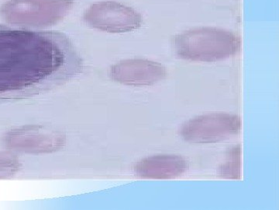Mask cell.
<instances>
[{
    "label": "cell",
    "mask_w": 279,
    "mask_h": 210,
    "mask_svg": "<svg viewBox=\"0 0 279 210\" xmlns=\"http://www.w3.org/2000/svg\"><path fill=\"white\" fill-rule=\"evenodd\" d=\"M66 138L59 131L41 125L17 128L5 135V144L26 154H51L63 148Z\"/></svg>",
    "instance_id": "cell-6"
},
{
    "label": "cell",
    "mask_w": 279,
    "mask_h": 210,
    "mask_svg": "<svg viewBox=\"0 0 279 210\" xmlns=\"http://www.w3.org/2000/svg\"><path fill=\"white\" fill-rule=\"evenodd\" d=\"M75 0H10L0 7L5 21L21 27H51L67 16Z\"/></svg>",
    "instance_id": "cell-3"
},
{
    "label": "cell",
    "mask_w": 279,
    "mask_h": 210,
    "mask_svg": "<svg viewBox=\"0 0 279 210\" xmlns=\"http://www.w3.org/2000/svg\"><path fill=\"white\" fill-rule=\"evenodd\" d=\"M172 46L176 55L183 59L217 62L236 55L241 48V39L228 30L199 27L177 34Z\"/></svg>",
    "instance_id": "cell-2"
},
{
    "label": "cell",
    "mask_w": 279,
    "mask_h": 210,
    "mask_svg": "<svg viewBox=\"0 0 279 210\" xmlns=\"http://www.w3.org/2000/svg\"><path fill=\"white\" fill-rule=\"evenodd\" d=\"M167 70L162 64L148 59H127L111 66V80L129 86H151L167 76Z\"/></svg>",
    "instance_id": "cell-7"
},
{
    "label": "cell",
    "mask_w": 279,
    "mask_h": 210,
    "mask_svg": "<svg viewBox=\"0 0 279 210\" xmlns=\"http://www.w3.org/2000/svg\"><path fill=\"white\" fill-rule=\"evenodd\" d=\"M19 168L20 163L16 155L9 152H0V179L13 176Z\"/></svg>",
    "instance_id": "cell-9"
},
{
    "label": "cell",
    "mask_w": 279,
    "mask_h": 210,
    "mask_svg": "<svg viewBox=\"0 0 279 210\" xmlns=\"http://www.w3.org/2000/svg\"><path fill=\"white\" fill-rule=\"evenodd\" d=\"M241 120L235 115L210 113L183 124L179 133L185 141L209 143L227 140L240 132Z\"/></svg>",
    "instance_id": "cell-4"
},
{
    "label": "cell",
    "mask_w": 279,
    "mask_h": 210,
    "mask_svg": "<svg viewBox=\"0 0 279 210\" xmlns=\"http://www.w3.org/2000/svg\"><path fill=\"white\" fill-rule=\"evenodd\" d=\"M188 168L179 156L158 155L146 157L136 164V175L141 179H172L183 175Z\"/></svg>",
    "instance_id": "cell-8"
},
{
    "label": "cell",
    "mask_w": 279,
    "mask_h": 210,
    "mask_svg": "<svg viewBox=\"0 0 279 210\" xmlns=\"http://www.w3.org/2000/svg\"><path fill=\"white\" fill-rule=\"evenodd\" d=\"M83 20L90 27L109 33H124L138 29L142 16L127 5L104 1L93 4L83 15Z\"/></svg>",
    "instance_id": "cell-5"
},
{
    "label": "cell",
    "mask_w": 279,
    "mask_h": 210,
    "mask_svg": "<svg viewBox=\"0 0 279 210\" xmlns=\"http://www.w3.org/2000/svg\"><path fill=\"white\" fill-rule=\"evenodd\" d=\"M83 67L81 55L63 33L0 27V97L46 94Z\"/></svg>",
    "instance_id": "cell-1"
}]
</instances>
